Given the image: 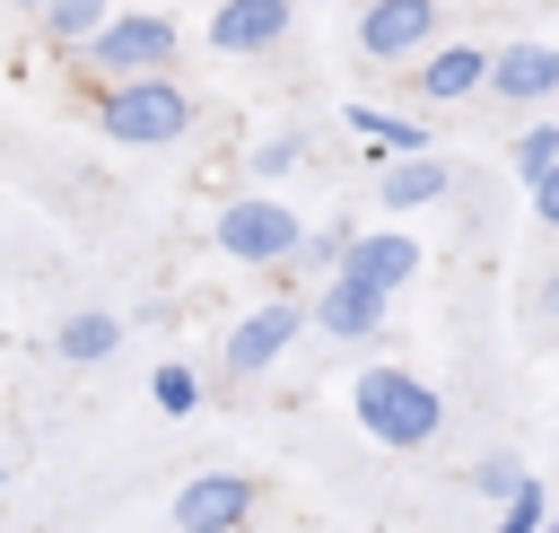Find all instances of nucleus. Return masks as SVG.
<instances>
[{"mask_svg": "<svg viewBox=\"0 0 559 533\" xmlns=\"http://www.w3.org/2000/svg\"><path fill=\"white\" fill-rule=\"evenodd\" d=\"M480 87H489L498 105H542V96H559V44H498L489 70H480Z\"/></svg>", "mask_w": 559, "mask_h": 533, "instance_id": "nucleus-10", "label": "nucleus"}, {"mask_svg": "<svg viewBox=\"0 0 559 533\" xmlns=\"http://www.w3.org/2000/svg\"><path fill=\"white\" fill-rule=\"evenodd\" d=\"M437 44V0H367L358 9V52L367 61H419Z\"/></svg>", "mask_w": 559, "mask_h": 533, "instance_id": "nucleus-6", "label": "nucleus"}, {"mask_svg": "<svg viewBox=\"0 0 559 533\" xmlns=\"http://www.w3.org/2000/svg\"><path fill=\"white\" fill-rule=\"evenodd\" d=\"M288 35V0H218L210 9V52H271Z\"/></svg>", "mask_w": 559, "mask_h": 533, "instance_id": "nucleus-12", "label": "nucleus"}, {"mask_svg": "<svg viewBox=\"0 0 559 533\" xmlns=\"http://www.w3.org/2000/svg\"><path fill=\"white\" fill-rule=\"evenodd\" d=\"M297 157H306V140H297V131H271V140H253V157H245V175H253V192H271V183H288V175H297Z\"/></svg>", "mask_w": 559, "mask_h": 533, "instance_id": "nucleus-16", "label": "nucleus"}, {"mask_svg": "<svg viewBox=\"0 0 559 533\" xmlns=\"http://www.w3.org/2000/svg\"><path fill=\"white\" fill-rule=\"evenodd\" d=\"M96 131L122 140V149H166V140L192 131V96L175 87V70H157V79H114V87L96 96Z\"/></svg>", "mask_w": 559, "mask_h": 533, "instance_id": "nucleus-2", "label": "nucleus"}, {"mask_svg": "<svg viewBox=\"0 0 559 533\" xmlns=\"http://www.w3.org/2000/svg\"><path fill=\"white\" fill-rule=\"evenodd\" d=\"M507 157H515V175H524V183H533V175H550V166H559V122H524Z\"/></svg>", "mask_w": 559, "mask_h": 533, "instance_id": "nucleus-20", "label": "nucleus"}, {"mask_svg": "<svg viewBox=\"0 0 559 533\" xmlns=\"http://www.w3.org/2000/svg\"><path fill=\"white\" fill-rule=\"evenodd\" d=\"M253 516V481L245 472H192L175 489V533H236Z\"/></svg>", "mask_w": 559, "mask_h": 533, "instance_id": "nucleus-8", "label": "nucleus"}, {"mask_svg": "<svg viewBox=\"0 0 559 533\" xmlns=\"http://www.w3.org/2000/svg\"><path fill=\"white\" fill-rule=\"evenodd\" d=\"M542 533H559V507H550V516H542Z\"/></svg>", "mask_w": 559, "mask_h": 533, "instance_id": "nucleus-24", "label": "nucleus"}, {"mask_svg": "<svg viewBox=\"0 0 559 533\" xmlns=\"http://www.w3.org/2000/svg\"><path fill=\"white\" fill-rule=\"evenodd\" d=\"M297 210L280 201V192H245V201H227L218 218H210V245L227 253V262H253V271H280V262H297Z\"/></svg>", "mask_w": 559, "mask_h": 533, "instance_id": "nucleus-3", "label": "nucleus"}, {"mask_svg": "<svg viewBox=\"0 0 559 533\" xmlns=\"http://www.w3.org/2000/svg\"><path fill=\"white\" fill-rule=\"evenodd\" d=\"M480 70H489V44H428V52L411 61V79H419L428 105H463V96H480Z\"/></svg>", "mask_w": 559, "mask_h": 533, "instance_id": "nucleus-11", "label": "nucleus"}, {"mask_svg": "<svg viewBox=\"0 0 559 533\" xmlns=\"http://www.w3.org/2000/svg\"><path fill=\"white\" fill-rule=\"evenodd\" d=\"M463 481H472V489H480V498H489V507H507V498H515V489H524V481H533V472H524V463H515V454H480V463H472V472H463Z\"/></svg>", "mask_w": 559, "mask_h": 533, "instance_id": "nucleus-19", "label": "nucleus"}, {"mask_svg": "<svg viewBox=\"0 0 559 533\" xmlns=\"http://www.w3.org/2000/svg\"><path fill=\"white\" fill-rule=\"evenodd\" d=\"M542 315H559V271H550V280H542Z\"/></svg>", "mask_w": 559, "mask_h": 533, "instance_id": "nucleus-23", "label": "nucleus"}, {"mask_svg": "<svg viewBox=\"0 0 559 533\" xmlns=\"http://www.w3.org/2000/svg\"><path fill=\"white\" fill-rule=\"evenodd\" d=\"M148 402H157L166 419H183V411H201V376H192L183 358H166V367L148 376Z\"/></svg>", "mask_w": 559, "mask_h": 533, "instance_id": "nucleus-18", "label": "nucleus"}, {"mask_svg": "<svg viewBox=\"0 0 559 533\" xmlns=\"http://www.w3.org/2000/svg\"><path fill=\"white\" fill-rule=\"evenodd\" d=\"M542 516H550V498H542V481H524V489L498 507V533H542Z\"/></svg>", "mask_w": 559, "mask_h": 533, "instance_id": "nucleus-21", "label": "nucleus"}, {"mask_svg": "<svg viewBox=\"0 0 559 533\" xmlns=\"http://www.w3.org/2000/svg\"><path fill=\"white\" fill-rule=\"evenodd\" d=\"M9 9H44V0H9Z\"/></svg>", "mask_w": 559, "mask_h": 533, "instance_id": "nucleus-25", "label": "nucleus"}, {"mask_svg": "<svg viewBox=\"0 0 559 533\" xmlns=\"http://www.w3.org/2000/svg\"><path fill=\"white\" fill-rule=\"evenodd\" d=\"M524 192H533V218H542V227H559V166H550V175H533Z\"/></svg>", "mask_w": 559, "mask_h": 533, "instance_id": "nucleus-22", "label": "nucleus"}, {"mask_svg": "<svg viewBox=\"0 0 559 533\" xmlns=\"http://www.w3.org/2000/svg\"><path fill=\"white\" fill-rule=\"evenodd\" d=\"M105 17H114V0H44V26H52V44H70V52H79Z\"/></svg>", "mask_w": 559, "mask_h": 533, "instance_id": "nucleus-17", "label": "nucleus"}, {"mask_svg": "<svg viewBox=\"0 0 559 533\" xmlns=\"http://www.w3.org/2000/svg\"><path fill=\"white\" fill-rule=\"evenodd\" d=\"M445 192H454L445 157H384V166H376V201H384V210H428V201H445Z\"/></svg>", "mask_w": 559, "mask_h": 533, "instance_id": "nucleus-13", "label": "nucleus"}, {"mask_svg": "<svg viewBox=\"0 0 559 533\" xmlns=\"http://www.w3.org/2000/svg\"><path fill=\"white\" fill-rule=\"evenodd\" d=\"M52 350H61L70 367H105V358L122 350V315H105V306H79V315H61Z\"/></svg>", "mask_w": 559, "mask_h": 533, "instance_id": "nucleus-15", "label": "nucleus"}, {"mask_svg": "<svg viewBox=\"0 0 559 533\" xmlns=\"http://www.w3.org/2000/svg\"><path fill=\"white\" fill-rule=\"evenodd\" d=\"M384 306H393V297H376L367 280L332 271V280H323V297L306 306V323H314L323 341H376V332H384Z\"/></svg>", "mask_w": 559, "mask_h": 533, "instance_id": "nucleus-9", "label": "nucleus"}, {"mask_svg": "<svg viewBox=\"0 0 559 533\" xmlns=\"http://www.w3.org/2000/svg\"><path fill=\"white\" fill-rule=\"evenodd\" d=\"M341 271H349V280H367L376 297H393V288H411V280H419V236H402V227H349Z\"/></svg>", "mask_w": 559, "mask_h": 533, "instance_id": "nucleus-7", "label": "nucleus"}, {"mask_svg": "<svg viewBox=\"0 0 559 533\" xmlns=\"http://www.w3.org/2000/svg\"><path fill=\"white\" fill-rule=\"evenodd\" d=\"M297 332H306V306H297V297H271V306H253V315L227 332V350H218V358H227V376H245V384H253V376H271V367L288 358V341H297Z\"/></svg>", "mask_w": 559, "mask_h": 533, "instance_id": "nucleus-5", "label": "nucleus"}, {"mask_svg": "<svg viewBox=\"0 0 559 533\" xmlns=\"http://www.w3.org/2000/svg\"><path fill=\"white\" fill-rule=\"evenodd\" d=\"M341 122H349V131H358V140L376 149V166H384V157H437V149H428L437 131H419L411 114H384V105H349Z\"/></svg>", "mask_w": 559, "mask_h": 533, "instance_id": "nucleus-14", "label": "nucleus"}, {"mask_svg": "<svg viewBox=\"0 0 559 533\" xmlns=\"http://www.w3.org/2000/svg\"><path fill=\"white\" fill-rule=\"evenodd\" d=\"M349 419H358L376 446L419 454V446L445 428V393H437L428 376H411V367H358V384H349Z\"/></svg>", "mask_w": 559, "mask_h": 533, "instance_id": "nucleus-1", "label": "nucleus"}, {"mask_svg": "<svg viewBox=\"0 0 559 533\" xmlns=\"http://www.w3.org/2000/svg\"><path fill=\"white\" fill-rule=\"evenodd\" d=\"M79 52H87V70H105V87L114 79H157L175 61V17L166 9H114Z\"/></svg>", "mask_w": 559, "mask_h": 533, "instance_id": "nucleus-4", "label": "nucleus"}]
</instances>
